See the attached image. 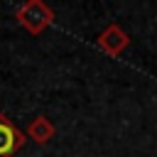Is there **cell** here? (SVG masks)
Instances as JSON below:
<instances>
[{
  "label": "cell",
  "mask_w": 157,
  "mask_h": 157,
  "mask_svg": "<svg viewBox=\"0 0 157 157\" xmlns=\"http://www.w3.org/2000/svg\"><path fill=\"white\" fill-rule=\"evenodd\" d=\"M27 142V135L0 110V157H15Z\"/></svg>",
  "instance_id": "3"
},
{
  "label": "cell",
  "mask_w": 157,
  "mask_h": 157,
  "mask_svg": "<svg viewBox=\"0 0 157 157\" xmlns=\"http://www.w3.org/2000/svg\"><path fill=\"white\" fill-rule=\"evenodd\" d=\"M25 135H27V140H32V142H37V145H47V142L56 135V128H54V123H52L47 115H37V118H32V123L27 125Z\"/></svg>",
  "instance_id": "4"
},
{
  "label": "cell",
  "mask_w": 157,
  "mask_h": 157,
  "mask_svg": "<svg viewBox=\"0 0 157 157\" xmlns=\"http://www.w3.org/2000/svg\"><path fill=\"white\" fill-rule=\"evenodd\" d=\"M96 44L103 54L108 56H120L128 47H130V34L118 25V22H110L108 27L101 29V34L96 37Z\"/></svg>",
  "instance_id": "2"
},
{
  "label": "cell",
  "mask_w": 157,
  "mask_h": 157,
  "mask_svg": "<svg viewBox=\"0 0 157 157\" xmlns=\"http://www.w3.org/2000/svg\"><path fill=\"white\" fill-rule=\"evenodd\" d=\"M12 17L17 20V25L25 32H29L32 37H39L49 25H54L56 12L47 2H42V0H25V2H20L15 7Z\"/></svg>",
  "instance_id": "1"
}]
</instances>
